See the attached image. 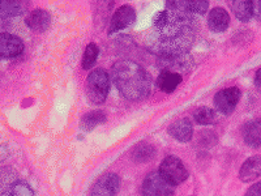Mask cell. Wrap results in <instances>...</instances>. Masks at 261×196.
Wrapping results in <instances>:
<instances>
[{
    "instance_id": "obj_10",
    "label": "cell",
    "mask_w": 261,
    "mask_h": 196,
    "mask_svg": "<svg viewBox=\"0 0 261 196\" xmlns=\"http://www.w3.org/2000/svg\"><path fill=\"white\" fill-rule=\"evenodd\" d=\"M242 135L247 145L258 148L261 145V119H253L243 126Z\"/></svg>"
},
{
    "instance_id": "obj_6",
    "label": "cell",
    "mask_w": 261,
    "mask_h": 196,
    "mask_svg": "<svg viewBox=\"0 0 261 196\" xmlns=\"http://www.w3.org/2000/svg\"><path fill=\"white\" fill-rule=\"evenodd\" d=\"M239 100H241V90L235 86H231L217 93L214 97V106L218 111L228 115L235 110Z\"/></svg>"
},
{
    "instance_id": "obj_9",
    "label": "cell",
    "mask_w": 261,
    "mask_h": 196,
    "mask_svg": "<svg viewBox=\"0 0 261 196\" xmlns=\"http://www.w3.org/2000/svg\"><path fill=\"white\" fill-rule=\"evenodd\" d=\"M24 51V42L18 37L2 33L0 34V55L2 58H15L18 57Z\"/></svg>"
},
{
    "instance_id": "obj_7",
    "label": "cell",
    "mask_w": 261,
    "mask_h": 196,
    "mask_svg": "<svg viewBox=\"0 0 261 196\" xmlns=\"http://www.w3.org/2000/svg\"><path fill=\"white\" fill-rule=\"evenodd\" d=\"M120 187V179L114 173H107L98 179L90 191V196H115Z\"/></svg>"
},
{
    "instance_id": "obj_21",
    "label": "cell",
    "mask_w": 261,
    "mask_h": 196,
    "mask_svg": "<svg viewBox=\"0 0 261 196\" xmlns=\"http://www.w3.org/2000/svg\"><path fill=\"white\" fill-rule=\"evenodd\" d=\"M98 53H99V51H98V47L95 43H89V45L86 46L85 53H84V58H83L84 69L92 68L98 58Z\"/></svg>"
},
{
    "instance_id": "obj_20",
    "label": "cell",
    "mask_w": 261,
    "mask_h": 196,
    "mask_svg": "<svg viewBox=\"0 0 261 196\" xmlns=\"http://www.w3.org/2000/svg\"><path fill=\"white\" fill-rule=\"evenodd\" d=\"M193 118H195V120L199 125L204 126L213 125L217 120L216 113H214V110L211 109V107H200V109H197L195 111V114H193Z\"/></svg>"
},
{
    "instance_id": "obj_15",
    "label": "cell",
    "mask_w": 261,
    "mask_h": 196,
    "mask_svg": "<svg viewBox=\"0 0 261 196\" xmlns=\"http://www.w3.org/2000/svg\"><path fill=\"white\" fill-rule=\"evenodd\" d=\"M181 76L180 74L174 71H169V69H165L160 74L157 79V85L162 92L165 93H172L176 89V86L181 83Z\"/></svg>"
},
{
    "instance_id": "obj_25",
    "label": "cell",
    "mask_w": 261,
    "mask_h": 196,
    "mask_svg": "<svg viewBox=\"0 0 261 196\" xmlns=\"http://www.w3.org/2000/svg\"><path fill=\"white\" fill-rule=\"evenodd\" d=\"M255 86L258 92H261V68L256 72L255 76Z\"/></svg>"
},
{
    "instance_id": "obj_17",
    "label": "cell",
    "mask_w": 261,
    "mask_h": 196,
    "mask_svg": "<svg viewBox=\"0 0 261 196\" xmlns=\"http://www.w3.org/2000/svg\"><path fill=\"white\" fill-rule=\"evenodd\" d=\"M231 9L239 20L246 22V21L251 20V17L253 16V2H249V0L232 2Z\"/></svg>"
},
{
    "instance_id": "obj_16",
    "label": "cell",
    "mask_w": 261,
    "mask_h": 196,
    "mask_svg": "<svg viewBox=\"0 0 261 196\" xmlns=\"http://www.w3.org/2000/svg\"><path fill=\"white\" fill-rule=\"evenodd\" d=\"M167 8L180 9L184 12L188 13H204L206 12V9L209 7V2H202V0H196V2H191V0H186V2H167Z\"/></svg>"
},
{
    "instance_id": "obj_18",
    "label": "cell",
    "mask_w": 261,
    "mask_h": 196,
    "mask_svg": "<svg viewBox=\"0 0 261 196\" xmlns=\"http://www.w3.org/2000/svg\"><path fill=\"white\" fill-rule=\"evenodd\" d=\"M105 122H106V114L103 111H90L89 114H85L83 119H81V128L85 131H90L94 127H97L98 125Z\"/></svg>"
},
{
    "instance_id": "obj_13",
    "label": "cell",
    "mask_w": 261,
    "mask_h": 196,
    "mask_svg": "<svg viewBox=\"0 0 261 196\" xmlns=\"http://www.w3.org/2000/svg\"><path fill=\"white\" fill-rule=\"evenodd\" d=\"M230 24V16L225 9L221 7L212 9L208 16V25L209 29L214 33L225 32Z\"/></svg>"
},
{
    "instance_id": "obj_14",
    "label": "cell",
    "mask_w": 261,
    "mask_h": 196,
    "mask_svg": "<svg viewBox=\"0 0 261 196\" xmlns=\"http://www.w3.org/2000/svg\"><path fill=\"white\" fill-rule=\"evenodd\" d=\"M261 177V156L251 157L242 165L239 178L243 182H251Z\"/></svg>"
},
{
    "instance_id": "obj_22",
    "label": "cell",
    "mask_w": 261,
    "mask_h": 196,
    "mask_svg": "<svg viewBox=\"0 0 261 196\" xmlns=\"http://www.w3.org/2000/svg\"><path fill=\"white\" fill-rule=\"evenodd\" d=\"M24 9V6L20 2H3L2 3V15L15 16L20 15Z\"/></svg>"
},
{
    "instance_id": "obj_19",
    "label": "cell",
    "mask_w": 261,
    "mask_h": 196,
    "mask_svg": "<svg viewBox=\"0 0 261 196\" xmlns=\"http://www.w3.org/2000/svg\"><path fill=\"white\" fill-rule=\"evenodd\" d=\"M3 196H34V193L27 182L16 181L6 188Z\"/></svg>"
},
{
    "instance_id": "obj_1",
    "label": "cell",
    "mask_w": 261,
    "mask_h": 196,
    "mask_svg": "<svg viewBox=\"0 0 261 196\" xmlns=\"http://www.w3.org/2000/svg\"><path fill=\"white\" fill-rule=\"evenodd\" d=\"M146 42L163 59L183 57L195 42V20L191 13L166 7L153 17Z\"/></svg>"
},
{
    "instance_id": "obj_23",
    "label": "cell",
    "mask_w": 261,
    "mask_h": 196,
    "mask_svg": "<svg viewBox=\"0 0 261 196\" xmlns=\"http://www.w3.org/2000/svg\"><path fill=\"white\" fill-rule=\"evenodd\" d=\"M244 196H261V182L253 184L252 187L247 191V193Z\"/></svg>"
},
{
    "instance_id": "obj_8",
    "label": "cell",
    "mask_w": 261,
    "mask_h": 196,
    "mask_svg": "<svg viewBox=\"0 0 261 196\" xmlns=\"http://www.w3.org/2000/svg\"><path fill=\"white\" fill-rule=\"evenodd\" d=\"M135 21H136V12H135L134 7L122 6L120 8L116 9V12L114 13L113 18H111L109 34H113L118 30H123L130 27Z\"/></svg>"
},
{
    "instance_id": "obj_12",
    "label": "cell",
    "mask_w": 261,
    "mask_h": 196,
    "mask_svg": "<svg viewBox=\"0 0 261 196\" xmlns=\"http://www.w3.org/2000/svg\"><path fill=\"white\" fill-rule=\"evenodd\" d=\"M28 27L30 28L34 32L42 33L45 32V30L48 29L51 22V17L50 13L45 9H36V11H32L29 13V16L25 20Z\"/></svg>"
},
{
    "instance_id": "obj_3",
    "label": "cell",
    "mask_w": 261,
    "mask_h": 196,
    "mask_svg": "<svg viewBox=\"0 0 261 196\" xmlns=\"http://www.w3.org/2000/svg\"><path fill=\"white\" fill-rule=\"evenodd\" d=\"M110 90V78L106 69L97 68L86 79V95L92 104L99 105L106 101Z\"/></svg>"
},
{
    "instance_id": "obj_24",
    "label": "cell",
    "mask_w": 261,
    "mask_h": 196,
    "mask_svg": "<svg viewBox=\"0 0 261 196\" xmlns=\"http://www.w3.org/2000/svg\"><path fill=\"white\" fill-rule=\"evenodd\" d=\"M253 16L258 20H261V0L253 2Z\"/></svg>"
},
{
    "instance_id": "obj_4",
    "label": "cell",
    "mask_w": 261,
    "mask_h": 196,
    "mask_svg": "<svg viewBox=\"0 0 261 196\" xmlns=\"http://www.w3.org/2000/svg\"><path fill=\"white\" fill-rule=\"evenodd\" d=\"M161 176L172 186H178L188 178V170L183 162L175 156H169L161 162Z\"/></svg>"
},
{
    "instance_id": "obj_5",
    "label": "cell",
    "mask_w": 261,
    "mask_h": 196,
    "mask_svg": "<svg viewBox=\"0 0 261 196\" xmlns=\"http://www.w3.org/2000/svg\"><path fill=\"white\" fill-rule=\"evenodd\" d=\"M141 191L144 196H172L174 186L163 178L160 172H151L144 179Z\"/></svg>"
},
{
    "instance_id": "obj_11",
    "label": "cell",
    "mask_w": 261,
    "mask_h": 196,
    "mask_svg": "<svg viewBox=\"0 0 261 196\" xmlns=\"http://www.w3.org/2000/svg\"><path fill=\"white\" fill-rule=\"evenodd\" d=\"M169 134L180 143H187L192 139L193 127L190 119H179L169 127Z\"/></svg>"
},
{
    "instance_id": "obj_2",
    "label": "cell",
    "mask_w": 261,
    "mask_h": 196,
    "mask_svg": "<svg viewBox=\"0 0 261 196\" xmlns=\"http://www.w3.org/2000/svg\"><path fill=\"white\" fill-rule=\"evenodd\" d=\"M111 74L119 92L130 101H140L150 92V76L136 62L119 60L114 64Z\"/></svg>"
}]
</instances>
